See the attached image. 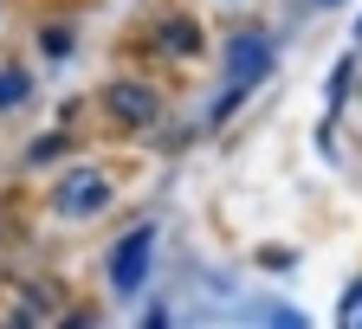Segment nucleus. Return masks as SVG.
<instances>
[{"label":"nucleus","instance_id":"9","mask_svg":"<svg viewBox=\"0 0 362 329\" xmlns=\"http://www.w3.org/2000/svg\"><path fill=\"white\" fill-rule=\"evenodd\" d=\"M65 149H71V136H65V129H52V136H39V143L26 149V162L39 168V162H52V155H65Z\"/></svg>","mask_w":362,"mask_h":329},{"label":"nucleus","instance_id":"1","mask_svg":"<svg viewBox=\"0 0 362 329\" xmlns=\"http://www.w3.org/2000/svg\"><path fill=\"white\" fill-rule=\"evenodd\" d=\"M98 110H104V123H110L117 136H149V129L168 116V97H162V84L123 71V78H110V84L98 90Z\"/></svg>","mask_w":362,"mask_h":329},{"label":"nucleus","instance_id":"8","mask_svg":"<svg viewBox=\"0 0 362 329\" xmlns=\"http://www.w3.org/2000/svg\"><path fill=\"white\" fill-rule=\"evenodd\" d=\"M71 45H78V39H71V26H65V20H52V26L39 32V52H45V59H71Z\"/></svg>","mask_w":362,"mask_h":329},{"label":"nucleus","instance_id":"6","mask_svg":"<svg viewBox=\"0 0 362 329\" xmlns=\"http://www.w3.org/2000/svg\"><path fill=\"white\" fill-rule=\"evenodd\" d=\"M20 104H33V71L26 65H0V116L20 110Z\"/></svg>","mask_w":362,"mask_h":329},{"label":"nucleus","instance_id":"11","mask_svg":"<svg viewBox=\"0 0 362 329\" xmlns=\"http://www.w3.org/2000/svg\"><path fill=\"white\" fill-rule=\"evenodd\" d=\"M356 39H362V20H356Z\"/></svg>","mask_w":362,"mask_h":329},{"label":"nucleus","instance_id":"4","mask_svg":"<svg viewBox=\"0 0 362 329\" xmlns=\"http://www.w3.org/2000/svg\"><path fill=\"white\" fill-rule=\"evenodd\" d=\"M220 65H226V90L252 97V90H259L272 71H279V39H272L265 26H233V32H226Z\"/></svg>","mask_w":362,"mask_h":329},{"label":"nucleus","instance_id":"5","mask_svg":"<svg viewBox=\"0 0 362 329\" xmlns=\"http://www.w3.org/2000/svg\"><path fill=\"white\" fill-rule=\"evenodd\" d=\"M201 45H207V32H201L194 13H162L156 20V52H168V59H201Z\"/></svg>","mask_w":362,"mask_h":329},{"label":"nucleus","instance_id":"2","mask_svg":"<svg viewBox=\"0 0 362 329\" xmlns=\"http://www.w3.org/2000/svg\"><path fill=\"white\" fill-rule=\"evenodd\" d=\"M110 201H117V181H110L98 162H71V168H59L52 194H45V207H52L59 220H98V213H110Z\"/></svg>","mask_w":362,"mask_h":329},{"label":"nucleus","instance_id":"10","mask_svg":"<svg viewBox=\"0 0 362 329\" xmlns=\"http://www.w3.org/2000/svg\"><path fill=\"white\" fill-rule=\"evenodd\" d=\"M317 7H337V0H317Z\"/></svg>","mask_w":362,"mask_h":329},{"label":"nucleus","instance_id":"7","mask_svg":"<svg viewBox=\"0 0 362 329\" xmlns=\"http://www.w3.org/2000/svg\"><path fill=\"white\" fill-rule=\"evenodd\" d=\"M349 84H356V59H337V65H330V78H324V104H330V116L349 104Z\"/></svg>","mask_w":362,"mask_h":329},{"label":"nucleus","instance_id":"3","mask_svg":"<svg viewBox=\"0 0 362 329\" xmlns=\"http://www.w3.org/2000/svg\"><path fill=\"white\" fill-rule=\"evenodd\" d=\"M156 220H136L129 232H117V246H110V258H104V285H110V297H136L149 285V271H156Z\"/></svg>","mask_w":362,"mask_h":329}]
</instances>
